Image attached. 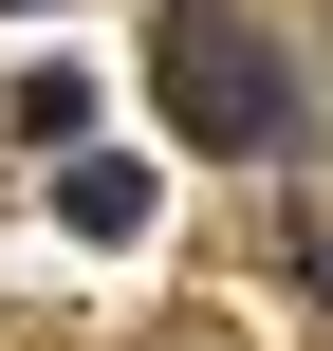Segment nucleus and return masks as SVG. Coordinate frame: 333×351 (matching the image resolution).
Listing matches in <instances>:
<instances>
[{"instance_id":"f03ea898","label":"nucleus","mask_w":333,"mask_h":351,"mask_svg":"<svg viewBox=\"0 0 333 351\" xmlns=\"http://www.w3.org/2000/svg\"><path fill=\"white\" fill-rule=\"evenodd\" d=\"M56 204H74V241H148V167H74Z\"/></svg>"},{"instance_id":"7ed1b4c3","label":"nucleus","mask_w":333,"mask_h":351,"mask_svg":"<svg viewBox=\"0 0 333 351\" xmlns=\"http://www.w3.org/2000/svg\"><path fill=\"white\" fill-rule=\"evenodd\" d=\"M0 19H37V0H0Z\"/></svg>"},{"instance_id":"f257e3e1","label":"nucleus","mask_w":333,"mask_h":351,"mask_svg":"<svg viewBox=\"0 0 333 351\" xmlns=\"http://www.w3.org/2000/svg\"><path fill=\"white\" fill-rule=\"evenodd\" d=\"M167 130H185V148H222V167L297 130V93H278V56H260V37L222 19V0H167Z\"/></svg>"}]
</instances>
